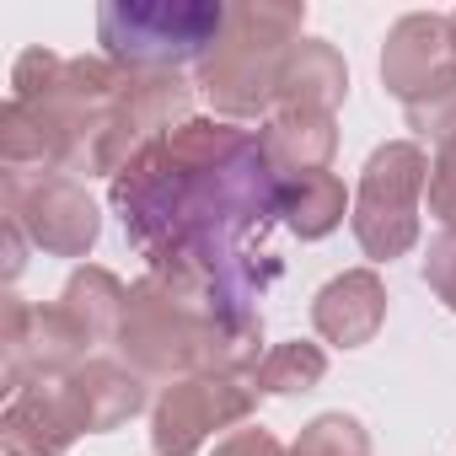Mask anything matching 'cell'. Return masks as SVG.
Wrapping results in <instances>:
<instances>
[{
	"label": "cell",
	"instance_id": "8992f818",
	"mask_svg": "<svg viewBox=\"0 0 456 456\" xmlns=\"http://www.w3.org/2000/svg\"><path fill=\"white\" fill-rule=\"evenodd\" d=\"M193 86L183 76H129L124 97L113 102V113L102 118V129L92 134L81 167L97 177H118L124 167H134L156 140H167L177 124H188Z\"/></svg>",
	"mask_w": 456,
	"mask_h": 456
},
{
	"label": "cell",
	"instance_id": "484cf974",
	"mask_svg": "<svg viewBox=\"0 0 456 456\" xmlns=\"http://www.w3.org/2000/svg\"><path fill=\"white\" fill-rule=\"evenodd\" d=\"M0 237H6V285H12V280L28 269V248H33V242H28V232H22L17 220H0Z\"/></svg>",
	"mask_w": 456,
	"mask_h": 456
},
{
	"label": "cell",
	"instance_id": "3957f363",
	"mask_svg": "<svg viewBox=\"0 0 456 456\" xmlns=\"http://www.w3.org/2000/svg\"><path fill=\"white\" fill-rule=\"evenodd\" d=\"M306 6L296 0H242L225 12L215 49L199 65V92L220 118H258L274 108L280 70L301 44Z\"/></svg>",
	"mask_w": 456,
	"mask_h": 456
},
{
	"label": "cell",
	"instance_id": "ba28073f",
	"mask_svg": "<svg viewBox=\"0 0 456 456\" xmlns=\"http://www.w3.org/2000/svg\"><path fill=\"white\" fill-rule=\"evenodd\" d=\"M253 376H183L167 381L151 408V451L156 456H193L215 429L248 424L258 408Z\"/></svg>",
	"mask_w": 456,
	"mask_h": 456
},
{
	"label": "cell",
	"instance_id": "9a60e30c",
	"mask_svg": "<svg viewBox=\"0 0 456 456\" xmlns=\"http://www.w3.org/2000/svg\"><path fill=\"white\" fill-rule=\"evenodd\" d=\"M0 167L17 177H44V172L76 167V140L54 124V113L6 102L0 108Z\"/></svg>",
	"mask_w": 456,
	"mask_h": 456
},
{
	"label": "cell",
	"instance_id": "d6986e66",
	"mask_svg": "<svg viewBox=\"0 0 456 456\" xmlns=\"http://www.w3.org/2000/svg\"><path fill=\"white\" fill-rule=\"evenodd\" d=\"M328 376V354L317 349V344H274L264 360H258V370H253V387L258 392H269V397H296V392H312L317 381Z\"/></svg>",
	"mask_w": 456,
	"mask_h": 456
},
{
	"label": "cell",
	"instance_id": "7c38bea8",
	"mask_svg": "<svg viewBox=\"0 0 456 456\" xmlns=\"http://www.w3.org/2000/svg\"><path fill=\"white\" fill-rule=\"evenodd\" d=\"M387 322V285L376 269H344L312 301V328L338 349H365Z\"/></svg>",
	"mask_w": 456,
	"mask_h": 456
},
{
	"label": "cell",
	"instance_id": "e0dca14e",
	"mask_svg": "<svg viewBox=\"0 0 456 456\" xmlns=\"http://www.w3.org/2000/svg\"><path fill=\"white\" fill-rule=\"evenodd\" d=\"M54 306H60L92 344H118L124 306H129V285H124L113 269H102V264H81V269L65 280V290H60Z\"/></svg>",
	"mask_w": 456,
	"mask_h": 456
},
{
	"label": "cell",
	"instance_id": "44dd1931",
	"mask_svg": "<svg viewBox=\"0 0 456 456\" xmlns=\"http://www.w3.org/2000/svg\"><path fill=\"white\" fill-rule=\"evenodd\" d=\"M290 456H370V435L354 413H317L296 435Z\"/></svg>",
	"mask_w": 456,
	"mask_h": 456
},
{
	"label": "cell",
	"instance_id": "4fadbf2b",
	"mask_svg": "<svg viewBox=\"0 0 456 456\" xmlns=\"http://www.w3.org/2000/svg\"><path fill=\"white\" fill-rule=\"evenodd\" d=\"M65 397L86 435H108L145 408V376L124 360H86L76 376H65Z\"/></svg>",
	"mask_w": 456,
	"mask_h": 456
},
{
	"label": "cell",
	"instance_id": "8fae6325",
	"mask_svg": "<svg viewBox=\"0 0 456 456\" xmlns=\"http://www.w3.org/2000/svg\"><path fill=\"white\" fill-rule=\"evenodd\" d=\"M445 65H456L451 54V28L445 17L435 12H408L387 28V44H381V86L392 97H419Z\"/></svg>",
	"mask_w": 456,
	"mask_h": 456
},
{
	"label": "cell",
	"instance_id": "7402d4cb",
	"mask_svg": "<svg viewBox=\"0 0 456 456\" xmlns=\"http://www.w3.org/2000/svg\"><path fill=\"white\" fill-rule=\"evenodd\" d=\"M65 60L54 49H22L17 65H12V102H44L60 81Z\"/></svg>",
	"mask_w": 456,
	"mask_h": 456
},
{
	"label": "cell",
	"instance_id": "ac0fdd59",
	"mask_svg": "<svg viewBox=\"0 0 456 456\" xmlns=\"http://www.w3.org/2000/svg\"><path fill=\"white\" fill-rule=\"evenodd\" d=\"M349 193L333 172H312V177H296V183H280V220L301 242H322L333 237L344 215H349Z\"/></svg>",
	"mask_w": 456,
	"mask_h": 456
},
{
	"label": "cell",
	"instance_id": "d4e9b609",
	"mask_svg": "<svg viewBox=\"0 0 456 456\" xmlns=\"http://www.w3.org/2000/svg\"><path fill=\"white\" fill-rule=\"evenodd\" d=\"M215 456H280V440L264 429V424H248V429H232L220 445H215Z\"/></svg>",
	"mask_w": 456,
	"mask_h": 456
},
{
	"label": "cell",
	"instance_id": "ffe728a7",
	"mask_svg": "<svg viewBox=\"0 0 456 456\" xmlns=\"http://www.w3.org/2000/svg\"><path fill=\"white\" fill-rule=\"evenodd\" d=\"M403 113H408V129H413L419 140L445 145V140L456 134V65H445L419 97H408Z\"/></svg>",
	"mask_w": 456,
	"mask_h": 456
},
{
	"label": "cell",
	"instance_id": "2e32d148",
	"mask_svg": "<svg viewBox=\"0 0 456 456\" xmlns=\"http://www.w3.org/2000/svg\"><path fill=\"white\" fill-rule=\"evenodd\" d=\"M349 92V70L344 54L322 38H301L280 70V92H274V113H333Z\"/></svg>",
	"mask_w": 456,
	"mask_h": 456
},
{
	"label": "cell",
	"instance_id": "4316f807",
	"mask_svg": "<svg viewBox=\"0 0 456 456\" xmlns=\"http://www.w3.org/2000/svg\"><path fill=\"white\" fill-rule=\"evenodd\" d=\"M445 28H451V54H456V12L445 17Z\"/></svg>",
	"mask_w": 456,
	"mask_h": 456
},
{
	"label": "cell",
	"instance_id": "277c9868",
	"mask_svg": "<svg viewBox=\"0 0 456 456\" xmlns=\"http://www.w3.org/2000/svg\"><path fill=\"white\" fill-rule=\"evenodd\" d=\"M225 12L220 0H102L97 44L129 76H183V65H204Z\"/></svg>",
	"mask_w": 456,
	"mask_h": 456
},
{
	"label": "cell",
	"instance_id": "603a6c76",
	"mask_svg": "<svg viewBox=\"0 0 456 456\" xmlns=\"http://www.w3.org/2000/svg\"><path fill=\"white\" fill-rule=\"evenodd\" d=\"M429 215L456 232V134L445 145H435V161H429Z\"/></svg>",
	"mask_w": 456,
	"mask_h": 456
},
{
	"label": "cell",
	"instance_id": "6da1fadb",
	"mask_svg": "<svg viewBox=\"0 0 456 456\" xmlns=\"http://www.w3.org/2000/svg\"><path fill=\"white\" fill-rule=\"evenodd\" d=\"M108 193L145 258L188 237L248 242L280 215V177L269 172L258 134L220 118L177 124L134 167H124Z\"/></svg>",
	"mask_w": 456,
	"mask_h": 456
},
{
	"label": "cell",
	"instance_id": "5bb4252c",
	"mask_svg": "<svg viewBox=\"0 0 456 456\" xmlns=\"http://www.w3.org/2000/svg\"><path fill=\"white\" fill-rule=\"evenodd\" d=\"M258 151L280 183H296V177L328 172V161L338 151V124H333V113H274L258 129Z\"/></svg>",
	"mask_w": 456,
	"mask_h": 456
},
{
	"label": "cell",
	"instance_id": "30bf717a",
	"mask_svg": "<svg viewBox=\"0 0 456 456\" xmlns=\"http://www.w3.org/2000/svg\"><path fill=\"white\" fill-rule=\"evenodd\" d=\"M81 419L65 397V381H38L6 397L0 413V451L6 456H65L81 440Z\"/></svg>",
	"mask_w": 456,
	"mask_h": 456
},
{
	"label": "cell",
	"instance_id": "7a4b0ae2",
	"mask_svg": "<svg viewBox=\"0 0 456 456\" xmlns=\"http://www.w3.org/2000/svg\"><path fill=\"white\" fill-rule=\"evenodd\" d=\"M258 344H264V322L258 317H209V312L177 301L151 274L129 285L118 354L140 376H156V381L253 376L258 370Z\"/></svg>",
	"mask_w": 456,
	"mask_h": 456
},
{
	"label": "cell",
	"instance_id": "cb8c5ba5",
	"mask_svg": "<svg viewBox=\"0 0 456 456\" xmlns=\"http://www.w3.org/2000/svg\"><path fill=\"white\" fill-rule=\"evenodd\" d=\"M424 285L445 301V312H456V232H440L424 253Z\"/></svg>",
	"mask_w": 456,
	"mask_h": 456
},
{
	"label": "cell",
	"instance_id": "83f0119b",
	"mask_svg": "<svg viewBox=\"0 0 456 456\" xmlns=\"http://www.w3.org/2000/svg\"><path fill=\"white\" fill-rule=\"evenodd\" d=\"M280 456H290V451H280Z\"/></svg>",
	"mask_w": 456,
	"mask_h": 456
},
{
	"label": "cell",
	"instance_id": "9c48e42d",
	"mask_svg": "<svg viewBox=\"0 0 456 456\" xmlns=\"http://www.w3.org/2000/svg\"><path fill=\"white\" fill-rule=\"evenodd\" d=\"M92 338L60 312V306H33L6 296V328H0V354H6V397L38 381H65L86 365Z\"/></svg>",
	"mask_w": 456,
	"mask_h": 456
},
{
	"label": "cell",
	"instance_id": "5b68a950",
	"mask_svg": "<svg viewBox=\"0 0 456 456\" xmlns=\"http://www.w3.org/2000/svg\"><path fill=\"white\" fill-rule=\"evenodd\" d=\"M429 188V156L419 140H387L370 151L360 188H354V242L365 258L392 264L419 248V199Z\"/></svg>",
	"mask_w": 456,
	"mask_h": 456
},
{
	"label": "cell",
	"instance_id": "52a82bcc",
	"mask_svg": "<svg viewBox=\"0 0 456 456\" xmlns=\"http://www.w3.org/2000/svg\"><path fill=\"white\" fill-rule=\"evenodd\" d=\"M0 199H6V220H17L28 242L49 258H86L97 248L102 215L97 199L65 177V172H44V177H0Z\"/></svg>",
	"mask_w": 456,
	"mask_h": 456
}]
</instances>
